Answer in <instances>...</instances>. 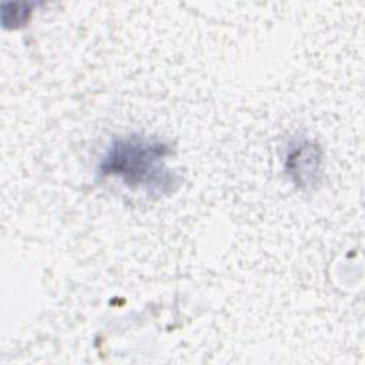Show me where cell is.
<instances>
[{"instance_id":"obj_1","label":"cell","mask_w":365,"mask_h":365,"mask_svg":"<svg viewBox=\"0 0 365 365\" xmlns=\"http://www.w3.org/2000/svg\"><path fill=\"white\" fill-rule=\"evenodd\" d=\"M167 154L170 150L160 141L138 135L115 138L107 150L98 173L103 177H118L131 187L164 192L174 182L164 165Z\"/></svg>"}]
</instances>
